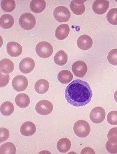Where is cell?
Returning a JSON list of instances; mask_svg holds the SVG:
<instances>
[{
	"mask_svg": "<svg viewBox=\"0 0 117 154\" xmlns=\"http://www.w3.org/2000/svg\"><path fill=\"white\" fill-rule=\"evenodd\" d=\"M92 97V91L88 83L80 79L71 82L65 91L67 102L75 107H81L88 104Z\"/></svg>",
	"mask_w": 117,
	"mask_h": 154,
	"instance_id": "6da1fadb",
	"label": "cell"
},
{
	"mask_svg": "<svg viewBox=\"0 0 117 154\" xmlns=\"http://www.w3.org/2000/svg\"><path fill=\"white\" fill-rule=\"evenodd\" d=\"M74 131L75 135L78 137H86L90 133V126L86 121L79 120L74 123Z\"/></svg>",
	"mask_w": 117,
	"mask_h": 154,
	"instance_id": "7a4b0ae2",
	"label": "cell"
},
{
	"mask_svg": "<svg viewBox=\"0 0 117 154\" xmlns=\"http://www.w3.org/2000/svg\"><path fill=\"white\" fill-rule=\"evenodd\" d=\"M35 51L37 54L40 57L47 58L52 54L53 48L51 44L47 42H40L37 44Z\"/></svg>",
	"mask_w": 117,
	"mask_h": 154,
	"instance_id": "3957f363",
	"label": "cell"
},
{
	"mask_svg": "<svg viewBox=\"0 0 117 154\" xmlns=\"http://www.w3.org/2000/svg\"><path fill=\"white\" fill-rule=\"evenodd\" d=\"M19 24L24 29L29 30L33 29L36 24L35 17L30 13H25L19 18Z\"/></svg>",
	"mask_w": 117,
	"mask_h": 154,
	"instance_id": "277c9868",
	"label": "cell"
},
{
	"mask_svg": "<svg viewBox=\"0 0 117 154\" xmlns=\"http://www.w3.org/2000/svg\"><path fill=\"white\" fill-rule=\"evenodd\" d=\"M53 16L58 22L64 23L69 21L71 17V13L67 7L61 6L55 8Z\"/></svg>",
	"mask_w": 117,
	"mask_h": 154,
	"instance_id": "5b68a950",
	"label": "cell"
},
{
	"mask_svg": "<svg viewBox=\"0 0 117 154\" xmlns=\"http://www.w3.org/2000/svg\"><path fill=\"white\" fill-rule=\"evenodd\" d=\"M35 109L36 112L40 115H48L52 112L53 105L50 101L41 100L36 104Z\"/></svg>",
	"mask_w": 117,
	"mask_h": 154,
	"instance_id": "8992f818",
	"label": "cell"
},
{
	"mask_svg": "<svg viewBox=\"0 0 117 154\" xmlns=\"http://www.w3.org/2000/svg\"><path fill=\"white\" fill-rule=\"evenodd\" d=\"M105 116L106 112L105 109L100 107H95L92 109L90 114L91 120L95 123H100L103 122L105 120Z\"/></svg>",
	"mask_w": 117,
	"mask_h": 154,
	"instance_id": "52a82bcc",
	"label": "cell"
},
{
	"mask_svg": "<svg viewBox=\"0 0 117 154\" xmlns=\"http://www.w3.org/2000/svg\"><path fill=\"white\" fill-rule=\"evenodd\" d=\"M28 81L26 77L22 75H18L14 78L12 87L17 92L25 91L28 86Z\"/></svg>",
	"mask_w": 117,
	"mask_h": 154,
	"instance_id": "ba28073f",
	"label": "cell"
},
{
	"mask_svg": "<svg viewBox=\"0 0 117 154\" xmlns=\"http://www.w3.org/2000/svg\"><path fill=\"white\" fill-rule=\"evenodd\" d=\"M72 71L76 76L82 78L87 73V65L83 61H76L72 66Z\"/></svg>",
	"mask_w": 117,
	"mask_h": 154,
	"instance_id": "9c48e42d",
	"label": "cell"
},
{
	"mask_svg": "<svg viewBox=\"0 0 117 154\" xmlns=\"http://www.w3.org/2000/svg\"><path fill=\"white\" fill-rule=\"evenodd\" d=\"M20 70L24 74H28L32 72L35 67V63L34 60L30 57L23 59L20 63Z\"/></svg>",
	"mask_w": 117,
	"mask_h": 154,
	"instance_id": "30bf717a",
	"label": "cell"
},
{
	"mask_svg": "<svg viewBox=\"0 0 117 154\" xmlns=\"http://www.w3.org/2000/svg\"><path fill=\"white\" fill-rule=\"evenodd\" d=\"M109 2L106 0H96L92 4V10L98 14H103L109 8Z\"/></svg>",
	"mask_w": 117,
	"mask_h": 154,
	"instance_id": "8fae6325",
	"label": "cell"
},
{
	"mask_svg": "<svg viewBox=\"0 0 117 154\" xmlns=\"http://www.w3.org/2000/svg\"><path fill=\"white\" fill-rule=\"evenodd\" d=\"M7 51L9 56L17 57L21 55L22 48L21 44L16 42H10L7 45Z\"/></svg>",
	"mask_w": 117,
	"mask_h": 154,
	"instance_id": "7c38bea8",
	"label": "cell"
},
{
	"mask_svg": "<svg viewBox=\"0 0 117 154\" xmlns=\"http://www.w3.org/2000/svg\"><path fill=\"white\" fill-rule=\"evenodd\" d=\"M77 45L80 49L87 51L91 48L93 41L90 36L86 35H81L78 38L77 41Z\"/></svg>",
	"mask_w": 117,
	"mask_h": 154,
	"instance_id": "4fadbf2b",
	"label": "cell"
},
{
	"mask_svg": "<svg viewBox=\"0 0 117 154\" xmlns=\"http://www.w3.org/2000/svg\"><path fill=\"white\" fill-rule=\"evenodd\" d=\"M86 1L74 0L71 1L70 8L73 13L76 15H81L85 11V6L84 2Z\"/></svg>",
	"mask_w": 117,
	"mask_h": 154,
	"instance_id": "5bb4252c",
	"label": "cell"
},
{
	"mask_svg": "<svg viewBox=\"0 0 117 154\" xmlns=\"http://www.w3.org/2000/svg\"><path fill=\"white\" fill-rule=\"evenodd\" d=\"M36 131V128L35 125L30 122H24L20 128L21 133L25 137L32 136L35 133Z\"/></svg>",
	"mask_w": 117,
	"mask_h": 154,
	"instance_id": "9a60e30c",
	"label": "cell"
},
{
	"mask_svg": "<svg viewBox=\"0 0 117 154\" xmlns=\"http://www.w3.org/2000/svg\"><path fill=\"white\" fill-rule=\"evenodd\" d=\"M70 28L67 24L60 25L56 29L55 35L57 39L63 40L66 39L69 35Z\"/></svg>",
	"mask_w": 117,
	"mask_h": 154,
	"instance_id": "2e32d148",
	"label": "cell"
},
{
	"mask_svg": "<svg viewBox=\"0 0 117 154\" xmlns=\"http://www.w3.org/2000/svg\"><path fill=\"white\" fill-rule=\"evenodd\" d=\"M46 3L44 0H33L30 3V10L35 13H40L44 11Z\"/></svg>",
	"mask_w": 117,
	"mask_h": 154,
	"instance_id": "e0dca14e",
	"label": "cell"
},
{
	"mask_svg": "<svg viewBox=\"0 0 117 154\" xmlns=\"http://www.w3.org/2000/svg\"><path fill=\"white\" fill-rule=\"evenodd\" d=\"M16 105L21 108H26L30 104V100L28 95L25 94H19L15 98Z\"/></svg>",
	"mask_w": 117,
	"mask_h": 154,
	"instance_id": "ac0fdd59",
	"label": "cell"
},
{
	"mask_svg": "<svg viewBox=\"0 0 117 154\" xmlns=\"http://www.w3.org/2000/svg\"><path fill=\"white\" fill-rule=\"evenodd\" d=\"M1 71L5 74L11 73L14 69V64L12 61L9 59H3L0 63Z\"/></svg>",
	"mask_w": 117,
	"mask_h": 154,
	"instance_id": "d6986e66",
	"label": "cell"
},
{
	"mask_svg": "<svg viewBox=\"0 0 117 154\" xmlns=\"http://www.w3.org/2000/svg\"><path fill=\"white\" fill-rule=\"evenodd\" d=\"M50 88V84L45 79H41L36 82L34 88L36 92L40 94L46 93Z\"/></svg>",
	"mask_w": 117,
	"mask_h": 154,
	"instance_id": "ffe728a7",
	"label": "cell"
},
{
	"mask_svg": "<svg viewBox=\"0 0 117 154\" xmlns=\"http://www.w3.org/2000/svg\"><path fill=\"white\" fill-rule=\"evenodd\" d=\"M14 19L9 14H4L1 17L0 25L4 29H9L13 26Z\"/></svg>",
	"mask_w": 117,
	"mask_h": 154,
	"instance_id": "44dd1931",
	"label": "cell"
},
{
	"mask_svg": "<svg viewBox=\"0 0 117 154\" xmlns=\"http://www.w3.org/2000/svg\"><path fill=\"white\" fill-rule=\"evenodd\" d=\"M71 147V143L68 139L63 138L58 140L57 143L58 150L61 153H66L69 151Z\"/></svg>",
	"mask_w": 117,
	"mask_h": 154,
	"instance_id": "7402d4cb",
	"label": "cell"
},
{
	"mask_svg": "<svg viewBox=\"0 0 117 154\" xmlns=\"http://www.w3.org/2000/svg\"><path fill=\"white\" fill-rule=\"evenodd\" d=\"M58 79L61 83L67 84L73 80V74L68 70H62L58 75Z\"/></svg>",
	"mask_w": 117,
	"mask_h": 154,
	"instance_id": "603a6c76",
	"label": "cell"
},
{
	"mask_svg": "<svg viewBox=\"0 0 117 154\" xmlns=\"http://www.w3.org/2000/svg\"><path fill=\"white\" fill-rule=\"evenodd\" d=\"M68 57L66 53L63 51L58 52L54 57L55 63L58 66H63L68 62Z\"/></svg>",
	"mask_w": 117,
	"mask_h": 154,
	"instance_id": "cb8c5ba5",
	"label": "cell"
},
{
	"mask_svg": "<svg viewBox=\"0 0 117 154\" xmlns=\"http://www.w3.org/2000/svg\"><path fill=\"white\" fill-rule=\"evenodd\" d=\"M14 111V106L11 102L6 101L1 106V112L4 116H10Z\"/></svg>",
	"mask_w": 117,
	"mask_h": 154,
	"instance_id": "d4e9b609",
	"label": "cell"
},
{
	"mask_svg": "<svg viewBox=\"0 0 117 154\" xmlns=\"http://www.w3.org/2000/svg\"><path fill=\"white\" fill-rule=\"evenodd\" d=\"M0 152L1 154H14L16 152V146L13 143L8 142L1 146Z\"/></svg>",
	"mask_w": 117,
	"mask_h": 154,
	"instance_id": "484cf974",
	"label": "cell"
},
{
	"mask_svg": "<svg viewBox=\"0 0 117 154\" xmlns=\"http://www.w3.org/2000/svg\"><path fill=\"white\" fill-rule=\"evenodd\" d=\"M1 5L4 11L11 12L16 8V2L14 0H3L1 2Z\"/></svg>",
	"mask_w": 117,
	"mask_h": 154,
	"instance_id": "4316f807",
	"label": "cell"
},
{
	"mask_svg": "<svg viewBox=\"0 0 117 154\" xmlns=\"http://www.w3.org/2000/svg\"><path fill=\"white\" fill-rule=\"evenodd\" d=\"M106 18L110 23L117 25V8L110 9L107 14Z\"/></svg>",
	"mask_w": 117,
	"mask_h": 154,
	"instance_id": "83f0119b",
	"label": "cell"
},
{
	"mask_svg": "<svg viewBox=\"0 0 117 154\" xmlns=\"http://www.w3.org/2000/svg\"><path fill=\"white\" fill-rule=\"evenodd\" d=\"M107 59L111 64L117 66V49H112L109 52Z\"/></svg>",
	"mask_w": 117,
	"mask_h": 154,
	"instance_id": "f1b7e54d",
	"label": "cell"
},
{
	"mask_svg": "<svg viewBox=\"0 0 117 154\" xmlns=\"http://www.w3.org/2000/svg\"><path fill=\"white\" fill-rule=\"evenodd\" d=\"M106 149L111 154H117V141L112 142L108 141L106 143Z\"/></svg>",
	"mask_w": 117,
	"mask_h": 154,
	"instance_id": "f546056e",
	"label": "cell"
},
{
	"mask_svg": "<svg viewBox=\"0 0 117 154\" xmlns=\"http://www.w3.org/2000/svg\"><path fill=\"white\" fill-rule=\"evenodd\" d=\"M107 120L110 125H117V111H112L109 113Z\"/></svg>",
	"mask_w": 117,
	"mask_h": 154,
	"instance_id": "4dcf8cb0",
	"label": "cell"
},
{
	"mask_svg": "<svg viewBox=\"0 0 117 154\" xmlns=\"http://www.w3.org/2000/svg\"><path fill=\"white\" fill-rule=\"evenodd\" d=\"M108 141L112 142L117 141V128H111L107 134Z\"/></svg>",
	"mask_w": 117,
	"mask_h": 154,
	"instance_id": "1f68e13d",
	"label": "cell"
},
{
	"mask_svg": "<svg viewBox=\"0 0 117 154\" xmlns=\"http://www.w3.org/2000/svg\"><path fill=\"white\" fill-rule=\"evenodd\" d=\"M9 137V131L7 128H1L0 129V140L1 142H5Z\"/></svg>",
	"mask_w": 117,
	"mask_h": 154,
	"instance_id": "d6a6232c",
	"label": "cell"
},
{
	"mask_svg": "<svg viewBox=\"0 0 117 154\" xmlns=\"http://www.w3.org/2000/svg\"><path fill=\"white\" fill-rule=\"evenodd\" d=\"M9 76L8 74H4L1 73V87L6 86L9 82Z\"/></svg>",
	"mask_w": 117,
	"mask_h": 154,
	"instance_id": "836d02e7",
	"label": "cell"
},
{
	"mask_svg": "<svg viewBox=\"0 0 117 154\" xmlns=\"http://www.w3.org/2000/svg\"><path fill=\"white\" fill-rule=\"evenodd\" d=\"M81 154H95L94 151L90 147L84 148L81 151Z\"/></svg>",
	"mask_w": 117,
	"mask_h": 154,
	"instance_id": "e575fe53",
	"label": "cell"
},
{
	"mask_svg": "<svg viewBox=\"0 0 117 154\" xmlns=\"http://www.w3.org/2000/svg\"><path fill=\"white\" fill-rule=\"evenodd\" d=\"M114 99H115V101L117 102V91L115 92L114 95Z\"/></svg>",
	"mask_w": 117,
	"mask_h": 154,
	"instance_id": "d590c367",
	"label": "cell"
}]
</instances>
